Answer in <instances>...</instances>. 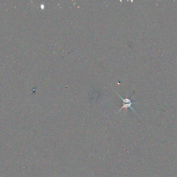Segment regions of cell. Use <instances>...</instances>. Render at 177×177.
<instances>
[{
	"instance_id": "6da1fadb",
	"label": "cell",
	"mask_w": 177,
	"mask_h": 177,
	"mask_svg": "<svg viewBox=\"0 0 177 177\" xmlns=\"http://www.w3.org/2000/svg\"><path fill=\"white\" fill-rule=\"evenodd\" d=\"M119 97H120L121 99H122V105L123 106L119 110V111H118V112H119L121 111V110L123 109H127V108H129V107H130L131 109L133 110V111H134V110L132 108V105L133 103L132 102L131 100L129 99L128 98H125L123 99V98H122L120 96H119Z\"/></svg>"
}]
</instances>
